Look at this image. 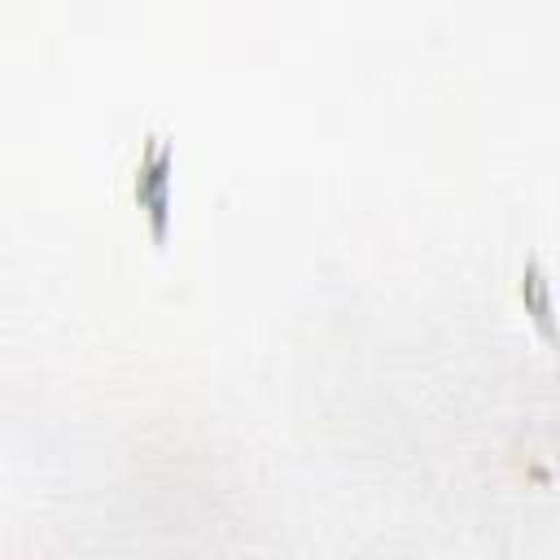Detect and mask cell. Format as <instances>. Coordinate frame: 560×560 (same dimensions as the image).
Listing matches in <instances>:
<instances>
[{
	"instance_id": "cell-2",
	"label": "cell",
	"mask_w": 560,
	"mask_h": 560,
	"mask_svg": "<svg viewBox=\"0 0 560 560\" xmlns=\"http://www.w3.org/2000/svg\"><path fill=\"white\" fill-rule=\"evenodd\" d=\"M516 293H521V302H525V315H529V324L538 328V337H542L551 350H560V324H556L551 280H547V271H542L538 254H529V262H525V271H521V284H516Z\"/></svg>"
},
{
	"instance_id": "cell-1",
	"label": "cell",
	"mask_w": 560,
	"mask_h": 560,
	"mask_svg": "<svg viewBox=\"0 0 560 560\" xmlns=\"http://www.w3.org/2000/svg\"><path fill=\"white\" fill-rule=\"evenodd\" d=\"M171 175H175V149H171V140L149 136V144L140 153V166H136V206L149 219V236H153L158 249H166V236H171V206H175Z\"/></svg>"
}]
</instances>
